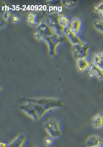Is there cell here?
Instances as JSON below:
<instances>
[{
    "mask_svg": "<svg viewBox=\"0 0 103 147\" xmlns=\"http://www.w3.org/2000/svg\"><path fill=\"white\" fill-rule=\"evenodd\" d=\"M20 109L26 115L36 121L40 119L49 111L44 106L29 101H26V103L21 106Z\"/></svg>",
    "mask_w": 103,
    "mask_h": 147,
    "instance_id": "6da1fadb",
    "label": "cell"
},
{
    "mask_svg": "<svg viewBox=\"0 0 103 147\" xmlns=\"http://www.w3.org/2000/svg\"><path fill=\"white\" fill-rule=\"evenodd\" d=\"M25 101H29L44 106L49 111L54 108L61 107L63 106L62 100L52 98H27Z\"/></svg>",
    "mask_w": 103,
    "mask_h": 147,
    "instance_id": "7a4b0ae2",
    "label": "cell"
},
{
    "mask_svg": "<svg viewBox=\"0 0 103 147\" xmlns=\"http://www.w3.org/2000/svg\"><path fill=\"white\" fill-rule=\"evenodd\" d=\"M60 14L57 12H52L47 15L45 21L49 27L51 28L54 34L61 36L62 32L63 31L64 28L59 24V17Z\"/></svg>",
    "mask_w": 103,
    "mask_h": 147,
    "instance_id": "3957f363",
    "label": "cell"
},
{
    "mask_svg": "<svg viewBox=\"0 0 103 147\" xmlns=\"http://www.w3.org/2000/svg\"><path fill=\"white\" fill-rule=\"evenodd\" d=\"M44 128L52 138H58L62 135V131L59 123L55 118L47 120L44 124Z\"/></svg>",
    "mask_w": 103,
    "mask_h": 147,
    "instance_id": "277c9868",
    "label": "cell"
},
{
    "mask_svg": "<svg viewBox=\"0 0 103 147\" xmlns=\"http://www.w3.org/2000/svg\"><path fill=\"white\" fill-rule=\"evenodd\" d=\"M45 17V14L43 11H32L27 14L25 19L29 25L36 28L44 21Z\"/></svg>",
    "mask_w": 103,
    "mask_h": 147,
    "instance_id": "5b68a950",
    "label": "cell"
},
{
    "mask_svg": "<svg viewBox=\"0 0 103 147\" xmlns=\"http://www.w3.org/2000/svg\"><path fill=\"white\" fill-rule=\"evenodd\" d=\"M47 42L49 48V55L54 56L56 55V49L60 44L65 41L64 37L56 34L46 37L44 39Z\"/></svg>",
    "mask_w": 103,
    "mask_h": 147,
    "instance_id": "8992f818",
    "label": "cell"
},
{
    "mask_svg": "<svg viewBox=\"0 0 103 147\" xmlns=\"http://www.w3.org/2000/svg\"><path fill=\"white\" fill-rule=\"evenodd\" d=\"M53 33L51 28L49 27L45 20L35 28L34 32V36L37 40H44L45 38L52 35Z\"/></svg>",
    "mask_w": 103,
    "mask_h": 147,
    "instance_id": "52a82bcc",
    "label": "cell"
},
{
    "mask_svg": "<svg viewBox=\"0 0 103 147\" xmlns=\"http://www.w3.org/2000/svg\"><path fill=\"white\" fill-rule=\"evenodd\" d=\"M89 46L83 42L73 45L72 48L73 55L77 59H85L89 55Z\"/></svg>",
    "mask_w": 103,
    "mask_h": 147,
    "instance_id": "ba28073f",
    "label": "cell"
},
{
    "mask_svg": "<svg viewBox=\"0 0 103 147\" xmlns=\"http://www.w3.org/2000/svg\"><path fill=\"white\" fill-rule=\"evenodd\" d=\"M63 32L66 35L67 38L73 44V45L77 44H80L83 42L81 39L79 37L77 36L76 33L72 31L69 27L65 28L63 30Z\"/></svg>",
    "mask_w": 103,
    "mask_h": 147,
    "instance_id": "9c48e42d",
    "label": "cell"
},
{
    "mask_svg": "<svg viewBox=\"0 0 103 147\" xmlns=\"http://www.w3.org/2000/svg\"><path fill=\"white\" fill-rule=\"evenodd\" d=\"M87 147H98L103 146V139L97 135L90 136L86 141Z\"/></svg>",
    "mask_w": 103,
    "mask_h": 147,
    "instance_id": "30bf717a",
    "label": "cell"
},
{
    "mask_svg": "<svg viewBox=\"0 0 103 147\" xmlns=\"http://www.w3.org/2000/svg\"><path fill=\"white\" fill-rule=\"evenodd\" d=\"M92 63L90 62L89 60L85 59H79L77 61V70L80 72H83L87 69H89Z\"/></svg>",
    "mask_w": 103,
    "mask_h": 147,
    "instance_id": "8fae6325",
    "label": "cell"
},
{
    "mask_svg": "<svg viewBox=\"0 0 103 147\" xmlns=\"http://www.w3.org/2000/svg\"><path fill=\"white\" fill-rule=\"evenodd\" d=\"M89 70L90 75L96 76L100 80H103V70L96 65L92 63Z\"/></svg>",
    "mask_w": 103,
    "mask_h": 147,
    "instance_id": "7c38bea8",
    "label": "cell"
},
{
    "mask_svg": "<svg viewBox=\"0 0 103 147\" xmlns=\"http://www.w3.org/2000/svg\"><path fill=\"white\" fill-rule=\"evenodd\" d=\"M92 59L93 64L96 65L103 70V52L93 54Z\"/></svg>",
    "mask_w": 103,
    "mask_h": 147,
    "instance_id": "4fadbf2b",
    "label": "cell"
},
{
    "mask_svg": "<svg viewBox=\"0 0 103 147\" xmlns=\"http://www.w3.org/2000/svg\"><path fill=\"white\" fill-rule=\"evenodd\" d=\"M26 141V137L23 134L17 136L7 147H22Z\"/></svg>",
    "mask_w": 103,
    "mask_h": 147,
    "instance_id": "5bb4252c",
    "label": "cell"
},
{
    "mask_svg": "<svg viewBox=\"0 0 103 147\" xmlns=\"http://www.w3.org/2000/svg\"><path fill=\"white\" fill-rule=\"evenodd\" d=\"M92 124L95 128L103 127V113H100L92 118Z\"/></svg>",
    "mask_w": 103,
    "mask_h": 147,
    "instance_id": "9a60e30c",
    "label": "cell"
},
{
    "mask_svg": "<svg viewBox=\"0 0 103 147\" xmlns=\"http://www.w3.org/2000/svg\"><path fill=\"white\" fill-rule=\"evenodd\" d=\"M81 24L82 21L81 19L78 18H75L72 19L70 28L73 32L77 34L80 30Z\"/></svg>",
    "mask_w": 103,
    "mask_h": 147,
    "instance_id": "2e32d148",
    "label": "cell"
},
{
    "mask_svg": "<svg viewBox=\"0 0 103 147\" xmlns=\"http://www.w3.org/2000/svg\"><path fill=\"white\" fill-rule=\"evenodd\" d=\"M59 22L60 25L64 28L68 27L69 24V21L67 17L61 14H60Z\"/></svg>",
    "mask_w": 103,
    "mask_h": 147,
    "instance_id": "e0dca14e",
    "label": "cell"
},
{
    "mask_svg": "<svg viewBox=\"0 0 103 147\" xmlns=\"http://www.w3.org/2000/svg\"><path fill=\"white\" fill-rule=\"evenodd\" d=\"M94 26L97 30L103 33V20L102 19L94 21Z\"/></svg>",
    "mask_w": 103,
    "mask_h": 147,
    "instance_id": "ac0fdd59",
    "label": "cell"
},
{
    "mask_svg": "<svg viewBox=\"0 0 103 147\" xmlns=\"http://www.w3.org/2000/svg\"><path fill=\"white\" fill-rule=\"evenodd\" d=\"M62 3L64 7H66L67 8H71L72 7H74L77 4L76 1H70V0L62 1Z\"/></svg>",
    "mask_w": 103,
    "mask_h": 147,
    "instance_id": "d6986e66",
    "label": "cell"
},
{
    "mask_svg": "<svg viewBox=\"0 0 103 147\" xmlns=\"http://www.w3.org/2000/svg\"><path fill=\"white\" fill-rule=\"evenodd\" d=\"M94 9L95 11L99 13L103 11V1L100 2V3L94 6Z\"/></svg>",
    "mask_w": 103,
    "mask_h": 147,
    "instance_id": "ffe728a7",
    "label": "cell"
},
{
    "mask_svg": "<svg viewBox=\"0 0 103 147\" xmlns=\"http://www.w3.org/2000/svg\"><path fill=\"white\" fill-rule=\"evenodd\" d=\"M21 20V19L20 17V16L18 15L15 14L12 16V22L13 23H14V24H17V23L20 22Z\"/></svg>",
    "mask_w": 103,
    "mask_h": 147,
    "instance_id": "44dd1931",
    "label": "cell"
},
{
    "mask_svg": "<svg viewBox=\"0 0 103 147\" xmlns=\"http://www.w3.org/2000/svg\"><path fill=\"white\" fill-rule=\"evenodd\" d=\"M53 143L52 138L47 137L44 139V143L45 146H49L52 145Z\"/></svg>",
    "mask_w": 103,
    "mask_h": 147,
    "instance_id": "7402d4cb",
    "label": "cell"
},
{
    "mask_svg": "<svg viewBox=\"0 0 103 147\" xmlns=\"http://www.w3.org/2000/svg\"><path fill=\"white\" fill-rule=\"evenodd\" d=\"M8 23V20L5 19L3 17H1V22H0V25L1 28L5 27Z\"/></svg>",
    "mask_w": 103,
    "mask_h": 147,
    "instance_id": "603a6c76",
    "label": "cell"
},
{
    "mask_svg": "<svg viewBox=\"0 0 103 147\" xmlns=\"http://www.w3.org/2000/svg\"><path fill=\"white\" fill-rule=\"evenodd\" d=\"M11 12L9 11H7L5 12H4L3 14L2 15L1 17H3L5 19L8 20L9 18H10L12 17Z\"/></svg>",
    "mask_w": 103,
    "mask_h": 147,
    "instance_id": "cb8c5ba5",
    "label": "cell"
},
{
    "mask_svg": "<svg viewBox=\"0 0 103 147\" xmlns=\"http://www.w3.org/2000/svg\"><path fill=\"white\" fill-rule=\"evenodd\" d=\"M7 146L6 145V144L4 143H1L0 144V147H7Z\"/></svg>",
    "mask_w": 103,
    "mask_h": 147,
    "instance_id": "d4e9b609",
    "label": "cell"
},
{
    "mask_svg": "<svg viewBox=\"0 0 103 147\" xmlns=\"http://www.w3.org/2000/svg\"><path fill=\"white\" fill-rule=\"evenodd\" d=\"M100 16L101 17L102 20H103V11L102 12H100Z\"/></svg>",
    "mask_w": 103,
    "mask_h": 147,
    "instance_id": "484cf974",
    "label": "cell"
},
{
    "mask_svg": "<svg viewBox=\"0 0 103 147\" xmlns=\"http://www.w3.org/2000/svg\"><path fill=\"white\" fill-rule=\"evenodd\" d=\"M38 147V146H34V147Z\"/></svg>",
    "mask_w": 103,
    "mask_h": 147,
    "instance_id": "4316f807",
    "label": "cell"
},
{
    "mask_svg": "<svg viewBox=\"0 0 103 147\" xmlns=\"http://www.w3.org/2000/svg\"><path fill=\"white\" fill-rule=\"evenodd\" d=\"M103 147V146H99V147Z\"/></svg>",
    "mask_w": 103,
    "mask_h": 147,
    "instance_id": "83f0119b",
    "label": "cell"
}]
</instances>
